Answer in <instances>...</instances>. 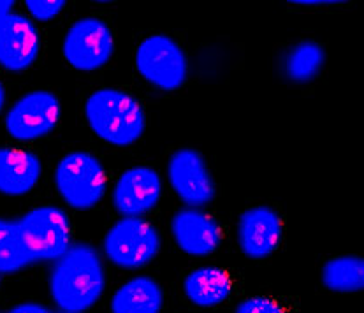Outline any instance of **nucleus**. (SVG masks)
Segmentation results:
<instances>
[{
  "label": "nucleus",
  "mask_w": 364,
  "mask_h": 313,
  "mask_svg": "<svg viewBox=\"0 0 364 313\" xmlns=\"http://www.w3.org/2000/svg\"><path fill=\"white\" fill-rule=\"evenodd\" d=\"M322 283L334 292H359L364 287V260L358 255H341L322 267Z\"/></svg>",
  "instance_id": "nucleus-17"
},
{
  "label": "nucleus",
  "mask_w": 364,
  "mask_h": 313,
  "mask_svg": "<svg viewBox=\"0 0 364 313\" xmlns=\"http://www.w3.org/2000/svg\"><path fill=\"white\" fill-rule=\"evenodd\" d=\"M171 229L178 247L188 255H210L220 245L222 236L217 222L196 208L178 211L171 222Z\"/></svg>",
  "instance_id": "nucleus-13"
},
{
  "label": "nucleus",
  "mask_w": 364,
  "mask_h": 313,
  "mask_svg": "<svg viewBox=\"0 0 364 313\" xmlns=\"http://www.w3.org/2000/svg\"><path fill=\"white\" fill-rule=\"evenodd\" d=\"M161 248L157 229L139 217L118 220L104 238V253L122 270H137L155 259Z\"/></svg>",
  "instance_id": "nucleus-5"
},
{
  "label": "nucleus",
  "mask_w": 364,
  "mask_h": 313,
  "mask_svg": "<svg viewBox=\"0 0 364 313\" xmlns=\"http://www.w3.org/2000/svg\"><path fill=\"white\" fill-rule=\"evenodd\" d=\"M106 171L94 155L73 152L58 162L55 185L62 199L74 210H90L106 192Z\"/></svg>",
  "instance_id": "nucleus-4"
},
{
  "label": "nucleus",
  "mask_w": 364,
  "mask_h": 313,
  "mask_svg": "<svg viewBox=\"0 0 364 313\" xmlns=\"http://www.w3.org/2000/svg\"><path fill=\"white\" fill-rule=\"evenodd\" d=\"M64 0H27L25 7L36 20L50 21L64 9Z\"/></svg>",
  "instance_id": "nucleus-20"
},
{
  "label": "nucleus",
  "mask_w": 364,
  "mask_h": 313,
  "mask_svg": "<svg viewBox=\"0 0 364 313\" xmlns=\"http://www.w3.org/2000/svg\"><path fill=\"white\" fill-rule=\"evenodd\" d=\"M299 4V6H322V4H338V2H324V0H315V2H291Z\"/></svg>",
  "instance_id": "nucleus-24"
},
{
  "label": "nucleus",
  "mask_w": 364,
  "mask_h": 313,
  "mask_svg": "<svg viewBox=\"0 0 364 313\" xmlns=\"http://www.w3.org/2000/svg\"><path fill=\"white\" fill-rule=\"evenodd\" d=\"M106 285L104 266L92 245H73L57 259L50 275L51 299L64 313H83L100 299Z\"/></svg>",
  "instance_id": "nucleus-1"
},
{
  "label": "nucleus",
  "mask_w": 364,
  "mask_h": 313,
  "mask_svg": "<svg viewBox=\"0 0 364 313\" xmlns=\"http://www.w3.org/2000/svg\"><path fill=\"white\" fill-rule=\"evenodd\" d=\"M18 236L32 262L57 260L70 248V226L65 211L57 206H39L16 222Z\"/></svg>",
  "instance_id": "nucleus-3"
},
{
  "label": "nucleus",
  "mask_w": 364,
  "mask_h": 313,
  "mask_svg": "<svg viewBox=\"0 0 364 313\" xmlns=\"http://www.w3.org/2000/svg\"><path fill=\"white\" fill-rule=\"evenodd\" d=\"M234 313H285V310L269 297H248L237 303Z\"/></svg>",
  "instance_id": "nucleus-21"
},
{
  "label": "nucleus",
  "mask_w": 364,
  "mask_h": 313,
  "mask_svg": "<svg viewBox=\"0 0 364 313\" xmlns=\"http://www.w3.org/2000/svg\"><path fill=\"white\" fill-rule=\"evenodd\" d=\"M4 102H6V92H4V87H2V83H0V111H2V107H4Z\"/></svg>",
  "instance_id": "nucleus-25"
},
{
  "label": "nucleus",
  "mask_w": 364,
  "mask_h": 313,
  "mask_svg": "<svg viewBox=\"0 0 364 313\" xmlns=\"http://www.w3.org/2000/svg\"><path fill=\"white\" fill-rule=\"evenodd\" d=\"M171 187L191 208L206 206L215 197V184L204 156L194 148H180L167 164Z\"/></svg>",
  "instance_id": "nucleus-9"
},
{
  "label": "nucleus",
  "mask_w": 364,
  "mask_h": 313,
  "mask_svg": "<svg viewBox=\"0 0 364 313\" xmlns=\"http://www.w3.org/2000/svg\"><path fill=\"white\" fill-rule=\"evenodd\" d=\"M185 296L194 304L203 308L217 307L224 303L232 290L229 275L220 267L206 266L192 271L183 282Z\"/></svg>",
  "instance_id": "nucleus-15"
},
{
  "label": "nucleus",
  "mask_w": 364,
  "mask_h": 313,
  "mask_svg": "<svg viewBox=\"0 0 364 313\" xmlns=\"http://www.w3.org/2000/svg\"><path fill=\"white\" fill-rule=\"evenodd\" d=\"M282 240V220L267 206L248 208L237 222V245L250 259H264Z\"/></svg>",
  "instance_id": "nucleus-11"
},
{
  "label": "nucleus",
  "mask_w": 364,
  "mask_h": 313,
  "mask_svg": "<svg viewBox=\"0 0 364 313\" xmlns=\"http://www.w3.org/2000/svg\"><path fill=\"white\" fill-rule=\"evenodd\" d=\"M164 292L150 277H136L120 287L111 299L113 313H161Z\"/></svg>",
  "instance_id": "nucleus-16"
},
{
  "label": "nucleus",
  "mask_w": 364,
  "mask_h": 313,
  "mask_svg": "<svg viewBox=\"0 0 364 313\" xmlns=\"http://www.w3.org/2000/svg\"><path fill=\"white\" fill-rule=\"evenodd\" d=\"M64 58L74 69L92 73L109 62L114 41L109 27L99 18H81L64 37Z\"/></svg>",
  "instance_id": "nucleus-7"
},
{
  "label": "nucleus",
  "mask_w": 364,
  "mask_h": 313,
  "mask_svg": "<svg viewBox=\"0 0 364 313\" xmlns=\"http://www.w3.org/2000/svg\"><path fill=\"white\" fill-rule=\"evenodd\" d=\"M137 73L161 90H178L187 81L188 62L180 44L171 37L150 36L137 46Z\"/></svg>",
  "instance_id": "nucleus-6"
},
{
  "label": "nucleus",
  "mask_w": 364,
  "mask_h": 313,
  "mask_svg": "<svg viewBox=\"0 0 364 313\" xmlns=\"http://www.w3.org/2000/svg\"><path fill=\"white\" fill-rule=\"evenodd\" d=\"M162 193L161 174L151 167H132L117 181L113 204L124 217H139L157 206Z\"/></svg>",
  "instance_id": "nucleus-10"
},
{
  "label": "nucleus",
  "mask_w": 364,
  "mask_h": 313,
  "mask_svg": "<svg viewBox=\"0 0 364 313\" xmlns=\"http://www.w3.org/2000/svg\"><path fill=\"white\" fill-rule=\"evenodd\" d=\"M326 62L324 48L314 41H303L296 44L285 62L287 76L296 83H308L321 73Z\"/></svg>",
  "instance_id": "nucleus-18"
},
{
  "label": "nucleus",
  "mask_w": 364,
  "mask_h": 313,
  "mask_svg": "<svg viewBox=\"0 0 364 313\" xmlns=\"http://www.w3.org/2000/svg\"><path fill=\"white\" fill-rule=\"evenodd\" d=\"M13 6H14V2H11V0L0 2V23H2L7 16H9L11 11H13Z\"/></svg>",
  "instance_id": "nucleus-23"
},
{
  "label": "nucleus",
  "mask_w": 364,
  "mask_h": 313,
  "mask_svg": "<svg viewBox=\"0 0 364 313\" xmlns=\"http://www.w3.org/2000/svg\"><path fill=\"white\" fill-rule=\"evenodd\" d=\"M85 117L92 132L114 147H131L146 129V118L132 95L100 88L87 99Z\"/></svg>",
  "instance_id": "nucleus-2"
},
{
  "label": "nucleus",
  "mask_w": 364,
  "mask_h": 313,
  "mask_svg": "<svg viewBox=\"0 0 364 313\" xmlns=\"http://www.w3.org/2000/svg\"><path fill=\"white\" fill-rule=\"evenodd\" d=\"M39 53V36L23 14L11 13L0 23V65L9 70H25Z\"/></svg>",
  "instance_id": "nucleus-12"
},
{
  "label": "nucleus",
  "mask_w": 364,
  "mask_h": 313,
  "mask_svg": "<svg viewBox=\"0 0 364 313\" xmlns=\"http://www.w3.org/2000/svg\"><path fill=\"white\" fill-rule=\"evenodd\" d=\"M60 100L48 90H32L13 104L6 115V129L11 137L32 141L46 136L60 120Z\"/></svg>",
  "instance_id": "nucleus-8"
},
{
  "label": "nucleus",
  "mask_w": 364,
  "mask_h": 313,
  "mask_svg": "<svg viewBox=\"0 0 364 313\" xmlns=\"http://www.w3.org/2000/svg\"><path fill=\"white\" fill-rule=\"evenodd\" d=\"M31 264L21 248L16 222L0 218V273H16Z\"/></svg>",
  "instance_id": "nucleus-19"
},
{
  "label": "nucleus",
  "mask_w": 364,
  "mask_h": 313,
  "mask_svg": "<svg viewBox=\"0 0 364 313\" xmlns=\"http://www.w3.org/2000/svg\"><path fill=\"white\" fill-rule=\"evenodd\" d=\"M9 313H57V312H51L48 310V308L41 307V304H36V303H23L14 307Z\"/></svg>",
  "instance_id": "nucleus-22"
},
{
  "label": "nucleus",
  "mask_w": 364,
  "mask_h": 313,
  "mask_svg": "<svg viewBox=\"0 0 364 313\" xmlns=\"http://www.w3.org/2000/svg\"><path fill=\"white\" fill-rule=\"evenodd\" d=\"M41 178L37 155L14 148H0V192L6 196H25Z\"/></svg>",
  "instance_id": "nucleus-14"
}]
</instances>
